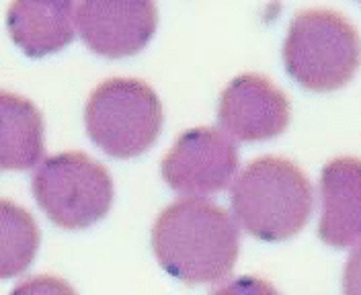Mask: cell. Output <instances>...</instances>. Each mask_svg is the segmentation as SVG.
<instances>
[{
    "instance_id": "cell-12",
    "label": "cell",
    "mask_w": 361,
    "mask_h": 295,
    "mask_svg": "<svg viewBox=\"0 0 361 295\" xmlns=\"http://www.w3.org/2000/svg\"><path fill=\"white\" fill-rule=\"evenodd\" d=\"M39 249V227L21 205L0 199V279L29 269Z\"/></svg>"
},
{
    "instance_id": "cell-11",
    "label": "cell",
    "mask_w": 361,
    "mask_h": 295,
    "mask_svg": "<svg viewBox=\"0 0 361 295\" xmlns=\"http://www.w3.org/2000/svg\"><path fill=\"white\" fill-rule=\"evenodd\" d=\"M45 150V123L33 101L0 91V168L25 170L35 166Z\"/></svg>"
},
{
    "instance_id": "cell-1",
    "label": "cell",
    "mask_w": 361,
    "mask_h": 295,
    "mask_svg": "<svg viewBox=\"0 0 361 295\" xmlns=\"http://www.w3.org/2000/svg\"><path fill=\"white\" fill-rule=\"evenodd\" d=\"M240 238L230 213L207 199L171 203L154 222L152 250L164 271L187 285L218 283L238 258Z\"/></svg>"
},
{
    "instance_id": "cell-9",
    "label": "cell",
    "mask_w": 361,
    "mask_h": 295,
    "mask_svg": "<svg viewBox=\"0 0 361 295\" xmlns=\"http://www.w3.org/2000/svg\"><path fill=\"white\" fill-rule=\"evenodd\" d=\"M322 213L318 236L324 244L349 249L361 244V160L338 156L320 175Z\"/></svg>"
},
{
    "instance_id": "cell-15",
    "label": "cell",
    "mask_w": 361,
    "mask_h": 295,
    "mask_svg": "<svg viewBox=\"0 0 361 295\" xmlns=\"http://www.w3.org/2000/svg\"><path fill=\"white\" fill-rule=\"evenodd\" d=\"M343 294L361 295V244L351 252L343 271Z\"/></svg>"
},
{
    "instance_id": "cell-6",
    "label": "cell",
    "mask_w": 361,
    "mask_h": 295,
    "mask_svg": "<svg viewBox=\"0 0 361 295\" xmlns=\"http://www.w3.org/2000/svg\"><path fill=\"white\" fill-rule=\"evenodd\" d=\"M236 170V144L214 127L187 130L162 158L164 182L193 197L228 189Z\"/></svg>"
},
{
    "instance_id": "cell-13",
    "label": "cell",
    "mask_w": 361,
    "mask_h": 295,
    "mask_svg": "<svg viewBox=\"0 0 361 295\" xmlns=\"http://www.w3.org/2000/svg\"><path fill=\"white\" fill-rule=\"evenodd\" d=\"M11 295H78L74 291V287L66 283L60 277L54 275H37L31 277L27 281H23L21 285H17Z\"/></svg>"
},
{
    "instance_id": "cell-3",
    "label": "cell",
    "mask_w": 361,
    "mask_h": 295,
    "mask_svg": "<svg viewBox=\"0 0 361 295\" xmlns=\"http://www.w3.org/2000/svg\"><path fill=\"white\" fill-rule=\"evenodd\" d=\"M360 62V33L337 11L308 8L292 19L283 64L304 89L337 91L353 78Z\"/></svg>"
},
{
    "instance_id": "cell-8",
    "label": "cell",
    "mask_w": 361,
    "mask_h": 295,
    "mask_svg": "<svg viewBox=\"0 0 361 295\" xmlns=\"http://www.w3.org/2000/svg\"><path fill=\"white\" fill-rule=\"evenodd\" d=\"M74 25L85 44L105 58L134 56L146 46L158 25L152 2H82L74 8Z\"/></svg>"
},
{
    "instance_id": "cell-4",
    "label": "cell",
    "mask_w": 361,
    "mask_h": 295,
    "mask_svg": "<svg viewBox=\"0 0 361 295\" xmlns=\"http://www.w3.org/2000/svg\"><path fill=\"white\" fill-rule=\"evenodd\" d=\"M162 121L158 94L137 78L103 80L85 107L87 134L113 158H134L146 152L157 142Z\"/></svg>"
},
{
    "instance_id": "cell-7",
    "label": "cell",
    "mask_w": 361,
    "mask_h": 295,
    "mask_svg": "<svg viewBox=\"0 0 361 295\" xmlns=\"http://www.w3.org/2000/svg\"><path fill=\"white\" fill-rule=\"evenodd\" d=\"M290 117L288 94L261 74L236 76L220 96L218 121L228 137L240 142L279 136L290 125Z\"/></svg>"
},
{
    "instance_id": "cell-14",
    "label": "cell",
    "mask_w": 361,
    "mask_h": 295,
    "mask_svg": "<svg viewBox=\"0 0 361 295\" xmlns=\"http://www.w3.org/2000/svg\"><path fill=\"white\" fill-rule=\"evenodd\" d=\"M209 295H279V291L261 277H238Z\"/></svg>"
},
{
    "instance_id": "cell-2",
    "label": "cell",
    "mask_w": 361,
    "mask_h": 295,
    "mask_svg": "<svg viewBox=\"0 0 361 295\" xmlns=\"http://www.w3.org/2000/svg\"><path fill=\"white\" fill-rule=\"evenodd\" d=\"M312 184L292 160H252L232 184V213L250 236L281 242L295 236L312 213Z\"/></svg>"
},
{
    "instance_id": "cell-10",
    "label": "cell",
    "mask_w": 361,
    "mask_h": 295,
    "mask_svg": "<svg viewBox=\"0 0 361 295\" xmlns=\"http://www.w3.org/2000/svg\"><path fill=\"white\" fill-rule=\"evenodd\" d=\"M74 8L64 0L13 2L6 11V29L27 56L44 58L74 39Z\"/></svg>"
},
{
    "instance_id": "cell-5",
    "label": "cell",
    "mask_w": 361,
    "mask_h": 295,
    "mask_svg": "<svg viewBox=\"0 0 361 295\" xmlns=\"http://www.w3.org/2000/svg\"><path fill=\"white\" fill-rule=\"evenodd\" d=\"M31 189L47 218L66 230L97 224L113 203L109 170L85 152H62L45 158L33 175Z\"/></svg>"
}]
</instances>
